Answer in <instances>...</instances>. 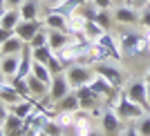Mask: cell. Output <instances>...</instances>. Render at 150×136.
<instances>
[{"mask_svg": "<svg viewBox=\"0 0 150 136\" xmlns=\"http://www.w3.org/2000/svg\"><path fill=\"white\" fill-rule=\"evenodd\" d=\"M119 45H121V56L134 58L148 51V38L146 34H137L132 29H123L119 34Z\"/></svg>", "mask_w": 150, "mask_h": 136, "instance_id": "6da1fadb", "label": "cell"}, {"mask_svg": "<svg viewBox=\"0 0 150 136\" xmlns=\"http://www.w3.org/2000/svg\"><path fill=\"white\" fill-rule=\"evenodd\" d=\"M112 107H114V111H117V114H119L123 121H139L144 114H148V111H146L141 105H137L134 100L128 98V94H125V92L117 96V100H114Z\"/></svg>", "mask_w": 150, "mask_h": 136, "instance_id": "7a4b0ae2", "label": "cell"}, {"mask_svg": "<svg viewBox=\"0 0 150 136\" xmlns=\"http://www.w3.org/2000/svg\"><path fill=\"white\" fill-rule=\"evenodd\" d=\"M65 76H67V83L72 89H79V87H85L92 83L94 78V69H90L88 65H81V62H76V65H69L65 69Z\"/></svg>", "mask_w": 150, "mask_h": 136, "instance_id": "3957f363", "label": "cell"}, {"mask_svg": "<svg viewBox=\"0 0 150 136\" xmlns=\"http://www.w3.org/2000/svg\"><path fill=\"white\" fill-rule=\"evenodd\" d=\"M94 74L103 76V78H105L108 83H112L117 89L123 87V83H125L123 72H119V69L114 67V65H110V62H94Z\"/></svg>", "mask_w": 150, "mask_h": 136, "instance_id": "277c9868", "label": "cell"}, {"mask_svg": "<svg viewBox=\"0 0 150 136\" xmlns=\"http://www.w3.org/2000/svg\"><path fill=\"white\" fill-rule=\"evenodd\" d=\"M43 27H45L43 18H36V20H20L18 25H16V29H13V34H16L18 38H23L25 43H29V40L36 36Z\"/></svg>", "mask_w": 150, "mask_h": 136, "instance_id": "5b68a950", "label": "cell"}, {"mask_svg": "<svg viewBox=\"0 0 150 136\" xmlns=\"http://www.w3.org/2000/svg\"><path fill=\"white\" fill-rule=\"evenodd\" d=\"M125 94H128V98H130V100H134V103L141 105L146 111H150V105H148V85H146V81L130 83V87L125 89Z\"/></svg>", "mask_w": 150, "mask_h": 136, "instance_id": "8992f818", "label": "cell"}, {"mask_svg": "<svg viewBox=\"0 0 150 136\" xmlns=\"http://www.w3.org/2000/svg\"><path fill=\"white\" fill-rule=\"evenodd\" d=\"M69 92H72V87H69V83H67L65 72H63V74H54V76H52V83H50V98L54 100V103H58V100H61L63 96H67Z\"/></svg>", "mask_w": 150, "mask_h": 136, "instance_id": "52a82bcc", "label": "cell"}, {"mask_svg": "<svg viewBox=\"0 0 150 136\" xmlns=\"http://www.w3.org/2000/svg\"><path fill=\"white\" fill-rule=\"evenodd\" d=\"M101 130H103V134H110V136H114L117 132L121 130V123H123V118L114 111V107H108L103 114H101Z\"/></svg>", "mask_w": 150, "mask_h": 136, "instance_id": "ba28073f", "label": "cell"}, {"mask_svg": "<svg viewBox=\"0 0 150 136\" xmlns=\"http://www.w3.org/2000/svg\"><path fill=\"white\" fill-rule=\"evenodd\" d=\"M112 16H114V22H121V25H134V22H139V9H134L130 5L114 7Z\"/></svg>", "mask_w": 150, "mask_h": 136, "instance_id": "9c48e42d", "label": "cell"}, {"mask_svg": "<svg viewBox=\"0 0 150 136\" xmlns=\"http://www.w3.org/2000/svg\"><path fill=\"white\" fill-rule=\"evenodd\" d=\"M45 27L47 29H58V31H67L69 34V22H67V16H63L61 11H56V9H50L47 11V16L43 18Z\"/></svg>", "mask_w": 150, "mask_h": 136, "instance_id": "30bf717a", "label": "cell"}, {"mask_svg": "<svg viewBox=\"0 0 150 136\" xmlns=\"http://www.w3.org/2000/svg\"><path fill=\"white\" fill-rule=\"evenodd\" d=\"M76 92V96H79V103H81V109H85V111H90L92 107H96V103H99V94L94 92L90 85H85V87H79V89H74Z\"/></svg>", "mask_w": 150, "mask_h": 136, "instance_id": "8fae6325", "label": "cell"}, {"mask_svg": "<svg viewBox=\"0 0 150 136\" xmlns=\"http://www.w3.org/2000/svg\"><path fill=\"white\" fill-rule=\"evenodd\" d=\"M72 132H74V136H88L90 132H94L92 118H90V114H85V109L76 111V121L72 125Z\"/></svg>", "mask_w": 150, "mask_h": 136, "instance_id": "7c38bea8", "label": "cell"}, {"mask_svg": "<svg viewBox=\"0 0 150 136\" xmlns=\"http://www.w3.org/2000/svg\"><path fill=\"white\" fill-rule=\"evenodd\" d=\"M36 107H38V103H36L34 98H23V100H18L16 105L9 107V114L23 118V121H27V118L34 114V109H36Z\"/></svg>", "mask_w": 150, "mask_h": 136, "instance_id": "4fadbf2b", "label": "cell"}, {"mask_svg": "<svg viewBox=\"0 0 150 136\" xmlns=\"http://www.w3.org/2000/svg\"><path fill=\"white\" fill-rule=\"evenodd\" d=\"M90 87H92L99 96H103V98H114V94H117V87H114L112 83H108L105 78H103V76H99V74H94Z\"/></svg>", "mask_w": 150, "mask_h": 136, "instance_id": "5bb4252c", "label": "cell"}, {"mask_svg": "<svg viewBox=\"0 0 150 136\" xmlns=\"http://www.w3.org/2000/svg\"><path fill=\"white\" fill-rule=\"evenodd\" d=\"M94 43H99V45H103L110 54H112V58L114 60H121L123 56H121V45H119V38H114L110 31H103L101 34V38L99 40H94Z\"/></svg>", "mask_w": 150, "mask_h": 136, "instance_id": "9a60e30c", "label": "cell"}, {"mask_svg": "<svg viewBox=\"0 0 150 136\" xmlns=\"http://www.w3.org/2000/svg\"><path fill=\"white\" fill-rule=\"evenodd\" d=\"M47 29V27H45ZM69 34L67 31H58V29H47V45H50L54 51H61L63 47H67Z\"/></svg>", "mask_w": 150, "mask_h": 136, "instance_id": "2e32d148", "label": "cell"}, {"mask_svg": "<svg viewBox=\"0 0 150 136\" xmlns=\"http://www.w3.org/2000/svg\"><path fill=\"white\" fill-rule=\"evenodd\" d=\"M25 45L27 43L23 40V38H18L16 34H13L9 40H5V43L0 45V56H18L20 51L25 49Z\"/></svg>", "mask_w": 150, "mask_h": 136, "instance_id": "e0dca14e", "label": "cell"}, {"mask_svg": "<svg viewBox=\"0 0 150 136\" xmlns=\"http://www.w3.org/2000/svg\"><path fill=\"white\" fill-rule=\"evenodd\" d=\"M27 83H29V92H31V98H45V96H50V85L43 81H38L36 76H27Z\"/></svg>", "mask_w": 150, "mask_h": 136, "instance_id": "ac0fdd59", "label": "cell"}, {"mask_svg": "<svg viewBox=\"0 0 150 136\" xmlns=\"http://www.w3.org/2000/svg\"><path fill=\"white\" fill-rule=\"evenodd\" d=\"M0 100H2L7 107H11V105H16L18 100H23V96L13 89L11 83H9V85H7V83H2V85H0Z\"/></svg>", "mask_w": 150, "mask_h": 136, "instance_id": "d6986e66", "label": "cell"}, {"mask_svg": "<svg viewBox=\"0 0 150 136\" xmlns=\"http://www.w3.org/2000/svg\"><path fill=\"white\" fill-rule=\"evenodd\" d=\"M56 109L58 111H79V109H81V103H79V96H76L74 89H72L67 96H63V98L58 100Z\"/></svg>", "mask_w": 150, "mask_h": 136, "instance_id": "ffe728a7", "label": "cell"}, {"mask_svg": "<svg viewBox=\"0 0 150 136\" xmlns=\"http://www.w3.org/2000/svg\"><path fill=\"white\" fill-rule=\"evenodd\" d=\"M18 62H20V54L18 56H2L0 58V69L7 78H13L18 72Z\"/></svg>", "mask_w": 150, "mask_h": 136, "instance_id": "44dd1931", "label": "cell"}, {"mask_svg": "<svg viewBox=\"0 0 150 136\" xmlns=\"http://www.w3.org/2000/svg\"><path fill=\"white\" fill-rule=\"evenodd\" d=\"M20 20H23V16H20V9H5L2 18H0V27H5V29H11V31H13Z\"/></svg>", "mask_w": 150, "mask_h": 136, "instance_id": "7402d4cb", "label": "cell"}, {"mask_svg": "<svg viewBox=\"0 0 150 136\" xmlns=\"http://www.w3.org/2000/svg\"><path fill=\"white\" fill-rule=\"evenodd\" d=\"M18 9H20L23 20H36L38 18V11H40V5H38V0H25Z\"/></svg>", "mask_w": 150, "mask_h": 136, "instance_id": "603a6c76", "label": "cell"}, {"mask_svg": "<svg viewBox=\"0 0 150 136\" xmlns=\"http://www.w3.org/2000/svg\"><path fill=\"white\" fill-rule=\"evenodd\" d=\"M67 22H69V34H83V27L88 22V18L81 11H74L67 16Z\"/></svg>", "mask_w": 150, "mask_h": 136, "instance_id": "cb8c5ba5", "label": "cell"}, {"mask_svg": "<svg viewBox=\"0 0 150 136\" xmlns=\"http://www.w3.org/2000/svg\"><path fill=\"white\" fill-rule=\"evenodd\" d=\"M31 76H36L38 81L47 83V85L52 83V72H50V67H47V65H43V62H38V60L31 62Z\"/></svg>", "mask_w": 150, "mask_h": 136, "instance_id": "d4e9b609", "label": "cell"}, {"mask_svg": "<svg viewBox=\"0 0 150 136\" xmlns=\"http://www.w3.org/2000/svg\"><path fill=\"white\" fill-rule=\"evenodd\" d=\"M101 34H103V29H101V25L96 22V20H88L85 22V27H83V36L88 38V40H99L101 38Z\"/></svg>", "mask_w": 150, "mask_h": 136, "instance_id": "484cf974", "label": "cell"}, {"mask_svg": "<svg viewBox=\"0 0 150 136\" xmlns=\"http://www.w3.org/2000/svg\"><path fill=\"white\" fill-rule=\"evenodd\" d=\"M56 54V51L52 49L50 45H45V47H36V49H31V58L34 60H38V62H43V65H47L50 62V58Z\"/></svg>", "mask_w": 150, "mask_h": 136, "instance_id": "4316f807", "label": "cell"}, {"mask_svg": "<svg viewBox=\"0 0 150 136\" xmlns=\"http://www.w3.org/2000/svg\"><path fill=\"white\" fill-rule=\"evenodd\" d=\"M96 22L101 25L103 31H110V27H112V22H114V16L110 13V9H99V13H96Z\"/></svg>", "mask_w": 150, "mask_h": 136, "instance_id": "83f0119b", "label": "cell"}, {"mask_svg": "<svg viewBox=\"0 0 150 136\" xmlns=\"http://www.w3.org/2000/svg\"><path fill=\"white\" fill-rule=\"evenodd\" d=\"M56 121H58V125H61L63 130H72V125H74V121H76V111H58Z\"/></svg>", "mask_w": 150, "mask_h": 136, "instance_id": "f1b7e54d", "label": "cell"}, {"mask_svg": "<svg viewBox=\"0 0 150 136\" xmlns=\"http://www.w3.org/2000/svg\"><path fill=\"white\" fill-rule=\"evenodd\" d=\"M11 85H13V89H16L23 98H31V92H29V83H27V78H11Z\"/></svg>", "mask_w": 150, "mask_h": 136, "instance_id": "f546056e", "label": "cell"}, {"mask_svg": "<svg viewBox=\"0 0 150 136\" xmlns=\"http://www.w3.org/2000/svg\"><path fill=\"white\" fill-rule=\"evenodd\" d=\"M137 132H139V136H150V111L148 114H144V116L137 121Z\"/></svg>", "mask_w": 150, "mask_h": 136, "instance_id": "4dcf8cb0", "label": "cell"}, {"mask_svg": "<svg viewBox=\"0 0 150 136\" xmlns=\"http://www.w3.org/2000/svg\"><path fill=\"white\" fill-rule=\"evenodd\" d=\"M27 45H29L31 49H36V47H45V45H47V29L43 27V29L38 31V34H36L34 38H31V40H29Z\"/></svg>", "mask_w": 150, "mask_h": 136, "instance_id": "1f68e13d", "label": "cell"}, {"mask_svg": "<svg viewBox=\"0 0 150 136\" xmlns=\"http://www.w3.org/2000/svg\"><path fill=\"white\" fill-rule=\"evenodd\" d=\"M79 11H81V13H83V16H85L88 20H96V13H99V7H96V5L92 2V0H90V2L81 5V9H79Z\"/></svg>", "mask_w": 150, "mask_h": 136, "instance_id": "d6a6232c", "label": "cell"}, {"mask_svg": "<svg viewBox=\"0 0 150 136\" xmlns=\"http://www.w3.org/2000/svg\"><path fill=\"white\" fill-rule=\"evenodd\" d=\"M45 136H63V127L58 125L56 118H50L45 125Z\"/></svg>", "mask_w": 150, "mask_h": 136, "instance_id": "836d02e7", "label": "cell"}, {"mask_svg": "<svg viewBox=\"0 0 150 136\" xmlns=\"http://www.w3.org/2000/svg\"><path fill=\"white\" fill-rule=\"evenodd\" d=\"M139 22L146 31H150V5H146L144 9H139Z\"/></svg>", "mask_w": 150, "mask_h": 136, "instance_id": "e575fe53", "label": "cell"}, {"mask_svg": "<svg viewBox=\"0 0 150 136\" xmlns=\"http://www.w3.org/2000/svg\"><path fill=\"white\" fill-rule=\"evenodd\" d=\"M7 116H9V107H7L5 103H2V100H0V127H2V125H5Z\"/></svg>", "mask_w": 150, "mask_h": 136, "instance_id": "d590c367", "label": "cell"}, {"mask_svg": "<svg viewBox=\"0 0 150 136\" xmlns=\"http://www.w3.org/2000/svg\"><path fill=\"white\" fill-rule=\"evenodd\" d=\"M11 36H13V31H11V29H5V27H0V45L5 43V40H9Z\"/></svg>", "mask_w": 150, "mask_h": 136, "instance_id": "8d00e7d4", "label": "cell"}, {"mask_svg": "<svg viewBox=\"0 0 150 136\" xmlns=\"http://www.w3.org/2000/svg\"><path fill=\"white\" fill-rule=\"evenodd\" d=\"M92 2L99 7V9H110V7H114L112 0H92Z\"/></svg>", "mask_w": 150, "mask_h": 136, "instance_id": "74e56055", "label": "cell"}, {"mask_svg": "<svg viewBox=\"0 0 150 136\" xmlns=\"http://www.w3.org/2000/svg\"><path fill=\"white\" fill-rule=\"evenodd\" d=\"M25 0H7V9H18Z\"/></svg>", "mask_w": 150, "mask_h": 136, "instance_id": "f35d334b", "label": "cell"}, {"mask_svg": "<svg viewBox=\"0 0 150 136\" xmlns=\"http://www.w3.org/2000/svg\"><path fill=\"white\" fill-rule=\"evenodd\" d=\"M146 5H150V0H134V2H132V7H134V9H144Z\"/></svg>", "mask_w": 150, "mask_h": 136, "instance_id": "ab89813d", "label": "cell"}, {"mask_svg": "<svg viewBox=\"0 0 150 136\" xmlns=\"http://www.w3.org/2000/svg\"><path fill=\"white\" fill-rule=\"evenodd\" d=\"M43 2H45L47 7H50V9H54V7H58V5H61L63 0H43Z\"/></svg>", "mask_w": 150, "mask_h": 136, "instance_id": "60d3db41", "label": "cell"}, {"mask_svg": "<svg viewBox=\"0 0 150 136\" xmlns=\"http://www.w3.org/2000/svg\"><path fill=\"white\" fill-rule=\"evenodd\" d=\"M123 136H139V132H137V127H128Z\"/></svg>", "mask_w": 150, "mask_h": 136, "instance_id": "b9f144b4", "label": "cell"}, {"mask_svg": "<svg viewBox=\"0 0 150 136\" xmlns=\"http://www.w3.org/2000/svg\"><path fill=\"white\" fill-rule=\"evenodd\" d=\"M88 136H105V134H103V132H96V130H94V132H90Z\"/></svg>", "mask_w": 150, "mask_h": 136, "instance_id": "7bdbcfd3", "label": "cell"}, {"mask_svg": "<svg viewBox=\"0 0 150 136\" xmlns=\"http://www.w3.org/2000/svg\"><path fill=\"white\" fill-rule=\"evenodd\" d=\"M144 81H146V83H148V85H150V69H148V74L144 76Z\"/></svg>", "mask_w": 150, "mask_h": 136, "instance_id": "ee69618b", "label": "cell"}, {"mask_svg": "<svg viewBox=\"0 0 150 136\" xmlns=\"http://www.w3.org/2000/svg\"><path fill=\"white\" fill-rule=\"evenodd\" d=\"M5 78H7V76L2 74V69H0V85H2V83H5Z\"/></svg>", "mask_w": 150, "mask_h": 136, "instance_id": "f6af8a7d", "label": "cell"}, {"mask_svg": "<svg viewBox=\"0 0 150 136\" xmlns=\"http://www.w3.org/2000/svg\"><path fill=\"white\" fill-rule=\"evenodd\" d=\"M114 2V7H119V5H123V0H112Z\"/></svg>", "mask_w": 150, "mask_h": 136, "instance_id": "bcb514c9", "label": "cell"}, {"mask_svg": "<svg viewBox=\"0 0 150 136\" xmlns=\"http://www.w3.org/2000/svg\"><path fill=\"white\" fill-rule=\"evenodd\" d=\"M7 7V0H0V9H5Z\"/></svg>", "mask_w": 150, "mask_h": 136, "instance_id": "7dc6e473", "label": "cell"}, {"mask_svg": "<svg viewBox=\"0 0 150 136\" xmlns=\"http://www.w3.org/2000/svg\"><path fill=\"white\" fill-rule=\"evenodd\" d=\"M146 38H148V51H150V31L146 34Z\"/></svg>", "mask_w": 150, "mask_h": 136, "instance_id": "c3c4849f", "label": "cell"}, {"mask_svg": "<svg viewBox=\"0 0 150 136\" xmlns=\"http://www.w3.org/2000/svg\"><path fill=\"white\" fill-rule=\"evenodd\" d=\"M132 2H134V0H123V5H130V7H132Z\"/></svg>", "mask_w": 150, "mask_h": 136, "instance_id": "681fc988", "label": "cell"}, {"mask_svg": "<svg viewBox=\"0 0 150 136\" xmlns=\"http://www.w3.org/2000/svg\"><path fill=\"white\" fill-rule=\"evenodd\" d=\"M146 85H148V83H146ZM148 105H150V85H148Z\"/></svg>", "mask_w": 150, "mask_h": 136, "instance_id": "f907efd6", "label": "cell"}, {"mask_svg": "<svg viewBox=\"0 0 150 136\" xmlns=\"http://www.w3.org/2000/svg\"><path fill=\"white\" fill-rule=\"evenodd\" d=\"M0 136H7V134H5V130H2V127H0Z\"/></svg>", "mask_w": 150, "mask_h": 136, "instance_id": "816d5d0a", "label": "cell"}, {"mask_svg": "<svg viewBox=\"0 0 150 136\" xmlns=\"http://www.w3.org/2000/svg\"><path fill=\"white\" fill-rule=\"evenodd\" d=\"M5 9H7V7H5ZM5 9H0V18H2V13H5Z\"/></svg>", "mask_w": 150, "mask_h": 136, "instance_id": "f5cc1de1", "label": "cell"}, {"mask_svg": "<svg viewBox=\"0 0 150 136\" xmlns=\"http://www.w3.org/2000/svg\"><path fill=\"white\" fill-rule=\"evenodd\" d=\"M0 58H2V56H0Z\"/></svg>", "mask_w": 150, "mask_h": 136, "instance_id": "db71d44e", "label": "cell"}]
</instances>
